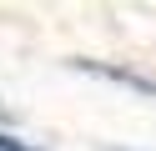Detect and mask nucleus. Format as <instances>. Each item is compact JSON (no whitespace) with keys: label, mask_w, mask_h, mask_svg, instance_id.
I'll return each instance as SVG.
<instances>
[{"label":"nucleus","mask_w":156,"mask_h":151,"mask_svg":"<svg viewBox=\"0 0 156 151\" xmlns=\"http://www.w3.org/2000/svg\"><path fill=\"white\" fill-rule=\"evenodd\" d=\"M0 121H10V106H5V101H0Z\"/></svg>","instance_id":"7ed1b4c3"},{"label":"nucleus","mask_w":156,"mask_h":151,"mask_svg":"<svg viewBox=\"0 0 156 151\" xmlns=\"http://www.w3.org/2000/svg\"><path fill=\"white\" fill-rule=\"evenodd\" d=\"M71 66H76V70H86V76L111 81V86H126V91H136V96H146V101H156V81H151V76H141V70L106 66V60H71Z\"/></svg>","instance_id":"f257e3e1"},{"label":"nucleus","mask_w":156,"mask_h":151,"mask_svg":"<svg viewBox=\"0 0 156 151\" xmlns=\"http://www.w3.org/2000/svg\"><path fill=\"white\" fill-rule=\"evenodd\" d=\"M106 151H131V146H106Z\"/></svg>","instance_id":"20e7f679"},{"label":"nucleus","mask_w":156,"mask_h":151,"mask_svg":"<svg viewBox=\"0 0 156 151\" xmlns=\"http://www.w3.org/2000/svg\"><path fill=\"white\" fill-rule=\"evenodd\" d=\"M0 151H45V146H30V141L15 136V131H0Z\"/></svg>","instance_id":"f03ea898"}]
</instances>
